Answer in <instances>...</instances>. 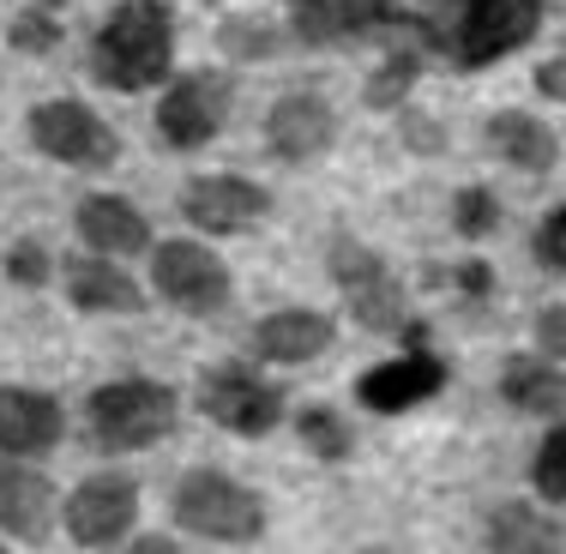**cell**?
Here are the masks:
<instances>
[{"mask_svg": "<svg viewBox=\"0 0 566 554\" xmlns=\"http://www.w3.org/2000/svg\"><path fill=\"white\" fill-rule=\"evenodd\" d=\"M295 435H302V446L319 458V464H344L349 452H356V435H349V422L332 404H307L302 416H295Z\"/></svg>", "mask_w": 566, "mask_h": 554, "instance_id": "obj_24", "label": "cell"}, {"mask_svg": "<svg viewBox=\"0 0 566 554\" xmlns=\"http://www.w3.org/2000/svg\"><path fill=\"white\" fill-rule=\"evenodd\" d=\"M536 265H548V272H566V206H555L536 229Z\"/></svg>", "mask_w": 566, "mask_h": 554, "instance_id": "obj_30", "label": "cell"}, {"mask_svg": "<svg viewBox=\"0 0 566 554\" xmlns=\"http://www.w3.org/2000/svg\"><path fill=\"white\" fill-rule=\"evenodd\" d=\"M175 524L187 536H206V543H260L265 536V500L253 489H241L223 470H187L175 482Z\"/></svg>", "mask_w": 566, "mask_h": 554, "instance_id": "obj_4", "label": "cell"}, {"mask_svg": "<svg viewBox=\"0 0 566 554\" xmlns=\"http://www.w3.org/2000/svg\"><path fill=\"white\" fill-rule=\"evenodd\" d=\"M31 7H49V12H55V7H66V0H31Z\"/></svg>", "mask_w": 566, "mask_h": 554, "instance_id": "obj_36", "label": "cell"}, {"mask_svg": "<svg viewBox=\"0 0 566 554\" xmlns=\"http://www.w3.org/2000/svg\"><path fill=\"white\" fill-rule=\"evenodd\" d=\"M253 349L260 362H277V368H302V362L326 356L332 349V320L314 314V307H277L253 326Z\"/></svg>", "mask_w": 566, "mask_h": 554, "instance_id": "obj_18", "label": "cell"}, {"mask_svg": "<svg viewBox=\"0 0 566 554\" xmlns=\"http://www.w3.org/2000/svg\"><path fill=\"white\" fill-rule=\"evenodd\" d=\"M440 386H447V362H440L428 344H410L403 356H392V362H380V368L361 374L356 398L368 404L374 416H403V410H416V404H428Z\"/></svg>", "mask_w": 566, "mask_h": 554, "instance_id": "obj_13", "label": "cell"}, {"mask_svg": "<svg viewBox=\"0 0 566 554\" xmlns=\"http://www.w3.org/2000/svg\"><path fill=\"white\" fill-rule=\"evenodd\" d=\"M199 410L241 440H265V435H277V422H283V391L265 380V374L241 368V362H223V368H211L206 386H199Z\"/></svg>", "mask_w": 566, "mask_h": 554, "instance_id": "obj_8", "label": "cell"}, {"mask_svg": "<svg viewBox=\"0 0 566 554\" xmlns=\"http://www.w3.org/2000/svg\"><path fill=\"white\" fill-rule=\"evenodd\" d=\"M482 543L489 548H506V554H548V548H566V536H560V524H548L543 512H531V506H518V500H512V506H501L489 519V531H482Z\"/></svg>", "mask_w": 566, "mask_h": 554, "instance_id": "obj_22", "label": "cell"}, {"mask_svg": "<svg viewBox=\"0 0 566 554\" xmlns=\"http://www.w3.org/2000/svg\"><path fill=\"white\" fill-rule=\"evenodd\" d=\"M536 91H543V97H555V103H566V36H560L555 55L536 66Z\"/></svg>", "mask_w": 566, "mask_h": 554, "instance_id": "obj_33", "label": "cell"}, {"mask_svg": "<svg viewBox=\"0 0 566 554\" xmlns=\"http://www.w3.org/2000/svg\"><path fill=\"white\" fill-rule=\"evenodd\" d=\"M175 66V19L164 0H120L91 36V79L109 91H151Z\"/></svg>", "mask_w": 566, "mask_h": 554, "instance_id": "obj_2", "label": "cell"}, {"mask_svg": "<svg viewBox=\"0 0 566 554\" xmlns=\"http://www.w3.org/2000/svg\"><path fill=\"white\" fill-rule=\"evenodd\" d=\"M7 278L19 283V290H43V283H49V248H43V241H12Z\"/></svg>", "mask_w": 566, "mask_h": 554, "instance_id": "obj_29", "label": "cell"}, {"mask_svg": "<svg viewBox=\"0 0 566 554\" xmlns=\"http://www.w3.org/2000/svg\"><path fill=\"white\" fill-rule=\"evenodd\" d=\"M501 398L524 416H555L566 404V380L548 368V362L518 356V362H506V374H501Z\"/></svg>", "mask_w": 566, "mask_h": 554, "instance_id": "obj_21", "label": "cell"}, {"mask_svg": "<svg viewBox=\"0 0 566 554\" xmlns=\"http://www.w3.org/2000/svg\"><path fill=\"white\" fill-rule=\"evenodd\" d=\"M31 145L49 164H66V169H109L120 157L115 127L78 97H55L43 109H31Z\"/></svg>", "mask_w": 566, "mask_h": 554, "instance_id": "obj_7", "label": "cell"}, {"mask_svg": "<svg viewBox=\"0 0 566 554\" xmlns=\"http://www.w3.org/2000/svg\"><path fill=\"white\" fill-rule=\"evenodd\" d=\"M12 49L19 55H49V49H61V19L49 7H24L19 19H12Z\"/></svg>", "mask_w": 566, "mask_h": 554, "instance_id": "obj_28", "label": "cell"}, {"mask_svg": "<svg viewBox=\"0 0 566 554\" xmlns=\"http://www.w3.org/2000/svg\"><path fill=\"white\" fill-rule=\"evenodd\" d=\"M151 290L193 320L223 314L229 307V265L206 241H151Z\"/></svg>", "mask_w": 566, "mask_h": 554, "instance_id": "obj_6", "label": "cell"}, {"mask_svg": "<svg viewBox=\"0 0 566 554\" xmlns=\"http://www.w3.org/2000/svg\"><path fill=\"white\" fill-rule=\"evenodd\" d=\"M489 145L524 175H548L560 164V139L548 133V121H536L531 109H501L489 115Z\"/></svg>", "mask_w": 566, "mask_h": 554, "instance_id": "obj_20", "label": "cell"}, {"mask_svg": "<svg viewBox=\"0 0 566 554\" xmlns=\"http://www.w3.org/2000/svg\"><path fill=\"white\" fill-rule=\"evenodd\" d=\"M66 435V416L49 391H0V452L12 458H49Z\"/></svg>", "mask_w": 566, "mask_h": 554, "instance_id": "obj_15", "label": "cell"}, {"mask_svg": "<svg viewBox=\"0 0 566 554\" xmlns=\"http://www.w3.org/2000/svg\"><path fill=\"white\" fill-rule=\"evenodd\" d=\"M326 272H332V283H338L344 307L356 314V326H368V332H403L410 326L403 283L386 272V260L374 248H361L356 236H338L326 248Z\"/></svg>", "mask_w": 566, "mask_h": 554, "instance_id": "obj_5", "label": "cell"}, {"mask_svg": "<svg viewBox=\"0 0 566 554\" xmlns=\"http://www.w3.org/2000/svg\"><path fill=\"white\" fill-rule=\"evenodd\" d=\"M73 223H78V241H85L91 253H115V260H133V253H145L157 241L151 223H145V211L127 206V199H115V194L78 199Z\"/></svg>", "mask_w": 566, "mask_h": 554, "instance_id": "obj_16", "label": "cell"}, {"mask_svg": "<svg viewBox=\"0 0 566 554\" xmlns=\"http://www.w3.org/2000/svg\"><path fill=\"white\" fill-rule=\"evenodd\" d=\"M489 283H494V272H489L482 260H464V265H458V290H464L470 302H482V295H489Z\"/></svg>", "mask_w": 566, "mask_h": 554, "instance_id": "obj_34", "label": "cell"}, {"mask_svg": "<svg viewBox=\"0 0 566 554\" xmlns=\"http://www.w3.org/2000/svg\"><path fill=\"white\" fill-rule=\"evenodd\" d=\"M66 536L78 548H115L127 543V531L139 524V482L127 470H97L66 494Z\"/></svg>", "mask_w": 566, "mask_h": 554, "instance_id": "obj_9", "label": "cell"}, {"mask_svg": "<svg viewBox=\"0 0 566 554\" xmlns=\"http://www.w3.org/2000/svg\"><path fill=\"white\" fill-rule=\"evenodd\" d=\"M133 548H139V554H169L175 543H169V536H139V543H133Z\"/></svg>", "mask_w": 566, "mask_h": 554, "instance_id": "obj_35", "label": "cell"}, {"mask_svg": "<svg viewBox=\"0 0 566 554\" xmlns=\"http://www.w3.org/2000/svg\"><path fill=\"white\" fill-rule=\"evenodd\" d=\"M49 512H55L49 482L36 477L24 458L0 452V531L24 536V543H43V536H49Z\"/></svg>", "mask_w": 566, "mask_h": 554, "instance_id": "obj_19", "label": "cell"}, {"mask_svg": "<svg viewBox=\"0 0 566 554\" xmlns=\"http://www.w3.org/2000/svg\"><path fill=\"white\" fill-rule=\"evenodd\" d=\"M66 302L85 307V314H139L145 307V283L127 278L115 265V253H78V260H66Z\"/></svg>", "mask_w": 566, "mask_h": 554, "instance_id": "obj_14", "label": "cell"}, {"mask_svg": "<svg viewBox=\"0 0 566 554\" xmlns=\"http://www.w3.org/2000/svg\"><path fill=\"white\" fill-rule=\"evenodd\" d=\"M543 12L548 0H422L410 24L422 49H434L458 73H476L531 43L543 31Z\"/></svg>", "mask_w": 566, "mask_h": 554, "instance_id": "obj_1", "label": "cell"}, {"mask_svg": "<svg viewBox=\"0 0 566 554\" xmlns=\"http://www.w3.org/2000/svg\"><path fill=\"white\" fill-rule=\"evenodd\" d=\"M531 482H536V494H543V500L566 506V422H555V428L543 435V446H536Z\"/></svg>", "mask_w": 566, "mask_h": 554, "instance_id": "obj_26", "label": "cell"}, {"mask_svg": "<svg viewBox=\"0 0 566 554\" xmlns=\"http://www.w3.org/2000/svg\"><path fill=\"white\" fill-rule=\"evenodd\" d=\"M206 7H223V0H206Z\"/></svg>", "mask_w": 566, "mask_h": 554, "instance_id": "obj_37", "label": "cell"}, {"mask_svg": "<svg viewBox=\"0 0 566 554\" xmlns=\"http://www.w3.org/2000/svg\"><path fill=\"white\" fill-rule=\"evenodd\" d=\"M332 139H338V115H332V103L319 97V91H290V97H277L272 115H265V145H272V157L290 169L319 164V157L332 151Z\"/></svg>", "mask_w": 566, "mask_h": 554, "instance_id": "obj_12", "label": "cell"}, {"mask_svg": "<svg viewBox=\"0 0 566 554\" xmlns=\"http://www.w3.org/2000/svg\"><path fill=\"white\" fill-rule=\"evenodd\" d=\"M272 211V194L248 175H193L181 187V218L199 236H241Z\"/></svg>", "mask_w": 566, "mask_h": 554, "instance_id": "obj_11", "label": "cell"}, {"mask_svg": "<svg viewBox=\"0 0 566 554\" xmlns=\"http://www.w3.org/2000/svg\"><path fill=\"white\" fill-rule=\"evenodd\" d=\"M218 49H223L229 61H272L277 49H283V24L260 19V12H241V19H223Z\"/></svg>", "mask_w": 566, "mask_h": 554, "instance_id": "obj_25", "label": "cell"}, {"mask_svg": "<svg viewBox=\"0 0 566 554\" xmlns=\"http://www.w3.org/2000/svg\"><path fill=\"white\" fill-rule=\"evenodd\" d=\"M536 344H543V356H566V307L560 302H548L536 314Z\"/></svg>", "mask_w": 566, "mask_h": 554, "instance_id": "obj_32", "label": "cell"}, {"mask_svg": "<svg viewBox=\"0 0 566 554\" xmlns=\"http://www.w3.org/2000/svg\"><path fill=\"white\" fill-rule=\"evenodd\" d=\"M494 223H501V199H494L489 187H458V199H452V229L458 236L482 241Z\"/></svg>", "mask_w": 566, "mask_h": 554, "instance_id": "obj_27", "label": "cell"}, {"mask_svg": "<svg viewBox=\"0 0 566 554\" xmlns=\"http://www.w3.org/2000/svg\"><path fill=\"white\" fill-rule=\"evenodd\" d=\"M229 121V79L223 73H181L157 103V133L169 151H199Z\"/></svg>", "mask_w": 566, "mask_h": 554, "instance_id": "obj_10", "label": "cell"}, {"mask_svg": "<svg viewBox=\"0 0 566 554\" xmlns=\"http://www.w3.org/2000/svg\"><path fill=\"white\" fill-rule=\"evenodd\" d=\"M175 422H181V398L164 380H109L85 404V428L97 452H145V446L169 440Z\"/></svg>", "mask_w": 566, "mask_h": 554, "instance_id": "obj_3", "label": "cell"}, {"mask_svg": "<svg viewBox=\"0 0 566 554\" xmlns=\"http://www.w3.org/2000/svg\"><path fill=\"white\" fill-rule=\"evenodd\" d=\"M416 79H422V43H398V49H386L380 66H374L361 103H368V109H398V103L416 91Z\"/></svg>", "mask_w": 566, "mask_h": 554, "instance_id": "obj_23", "label": "cell"}, {"mask_svg": "<svg viewBox=\"0 0 566 554\" xmlns=\"http://www.w3.org/2000/svg\"><path fill=\"white\" fill-rule=\"evenodd\" d=\"M403 145H410V151H422V157H434L440 145H447V127L410 109V115H403Z\"/></svg>", "mask_w": 566, "mask_h": 554, "instance_id": "obj_31", "label": "cell"}, {"mask_svg": "<svg viewBox=\"0 0 566 554\" xmlns=\"http://www.w3.org/2000/svg\"><path fill=\"white\" fill-rule=\"evenodd\" d=\"M398 24L392 0H290V31L302 43H338V36H361Z\"/></svg>", "mask_w": 566, "mask_h": 554, "instance_id": "obj_17", "label": "cell"}]
</instances>
